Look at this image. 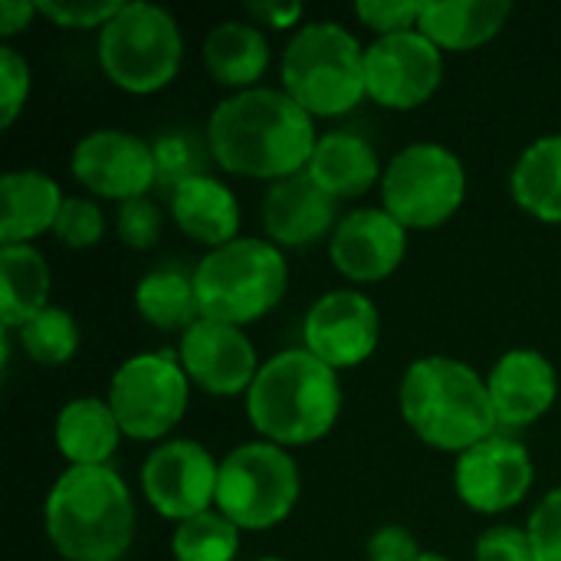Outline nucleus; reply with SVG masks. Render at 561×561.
I'll return each instance as SVG.
<instances>
[{"label": "nucleus", "mask_w": 561, "mask_h": 561, "mask_svg": "<svg viewBox=\"0 0 561 561\" xmlns=\"http://www.w3.org/2000/svg\"><path fill=\"white\" fill-rule=\"evenodd\" d=\"M312 115L279 89H243L224 99L207 122L214 161L237 178L283 181L302 174L316 151Z\"/></svg>", "instance_id": "1"}, {"label": "nucleus", "mask_w": 561, "mask_h": 561, "mask_svg": "<svg viewBox=\"0 0 561 561\" xmlns=\"http://www.w3.org/2000/svg\"><path fill=\"white\" fill-rule=\"evenodd\" d=\"M46 539L66 561H118L135 539V503L108 467H69L43 506Z\"/></svg>", "instance_id": "2"}, {"label": "nucleus", "mask_w": 561, "mask_h": 561, "mask_svg": "<svg viewBox=\"0 0 561 561\" xmlns=\"http://www.w3.org/2000/svg\"><path fill=\"white\" fill-rule=\"evenodd\" d=\"M342 414L339 371L306 348L273 355L247 391V417L276 447L322 440Z\"/></svg>", "instance_id": "3"}, {"label": "nucleus", "mask_w": 561, "mask_h": 561, "mask_svg": "<svg viewBox=\"0 0 561 561\" xmlns=\"http://www.w3.org/2000/svg\"><path fill=\"white\" fill-rule=\"evenodd\" d=\"M401 414L434 450L463 454L496 434V411L486 381L463 362L417 358L401 378Z\"/></svg>", "instance_id": "4"}, {"label": "nucleus", "mask_w": 561, "mask_h": 561, "mask_svg": "<svg viewBox=\"0 0 561 561\" xmlns=\"http://www.w3.org/2000/svg\"><path fill=\"white\" fill-rule=\"evenodd\" d=\"M289 286V266L276 243L256 237H237L227 247L210 250L194 270V289L201 319L250 325L273 312Z\"/></svg>", "instance_id": "5"}, {"label": "nucleus", "mask_w": 561, "mask_h": 561, "mask_svg": "<svg viewBox=\"0 0 561 561\" xmlns=\"http://www.w3.org/2000/svg\"><path fill=\"white\" fill-rule=\"evenodd\" d=\"M283 92L312 118L352 112L365 92V49L339 23L299 26L283 49Z\"/></svg>", "instance_id": "6"}, {"label": "nucleus", "mask_w": 561, "mask_h": 561, "mask_svg": "<svg viewBox=\"0 0 561 561\" xmlns=\"http://www.w3.org/2000/svg\"><path fill=\"white\" fill-rule=\"evenodd\" d=\"M181 56L184 39L178 20L154 3H125L118 16L99 30V66L131 95L164 89L178 76Z\"/></svg>", "instance_id": "7"}, {"label": "nucleus", "mask_w": 561, "mask_h": 561, "mask_svg": "<svg viewBox=\"0 0 561 561\" xmlns=\"http://www.w3.org/2000/svg\"><path fill=\"white\" fill-rule=\"evenodd\" d=\"M299 490V467L289 450L270 440H253L220 460L217 513L237 529H273L296 510Z\"/></svg>", "instance_id": "8"}, {"label": "nucleus", "mask_w": 561, "mask_h": 561, "mask_svg": "<svg viewBox=\"0 0 561 561\" xmlns=\"http://www.w3.org/2000/svg\"><path fill=\"white\" fill-rule=\"evenodd\" d=\"M467 197L460 158L434 141L408 145L391 158L381 178L385 210L404 230H434L447 224Z\"/></svg>", "instance_id": "9"}, {"label": "nucleus", "mask_w": 561, "mask_h": 561, "mask_svg": "<svg viewBox=\"0 0 561 561\" xmlns=\"http://www.w3.org/2000/svg\"><path fill=\"white\" fill-rule=\"evenodd\" d=\"M191 378L171 355H135L118 365L108 385V404L131 440H161L174 431L191 401Z\"/></svg>", "instance_id": "10"}, {"label": "nucleus", "mask_w": 561, "mask_h": 561, "mask_svg": "<svg viewBox=\"0 0 561 561\" xmlns=\"http://www.w3.org/2000/svg\"><path fill=\"white\" fill-rule=\"evenodd\" d=\"M440 79L444 53L421 30L378 36L365 49V92L381 108H417L440 89Z\"/></svg>", "instance_id": "11"}, {"label": "nucleus", "mask_w": 561, "mask_h": 561, "mask_svg": "<svg viewBox=\"0 0 561 561\" xmlns=\"http://www.w3.org/2000/svg\"><path fill=\"white\" fill-rule=\"evenodd\" d=\"M220 463L197 440H168L141 467V493L164 519H191L217 503Z\"/></svg>", "instance_id": "12"}, {"label": "nucleus", "mask_w": 561, "mask_h": 561, "mask_svg": "<svg viewBox=\"0 0 561 561\" xmlns=\"http://www.w3.org/2000/svg\"><path fill=\"white\" fill-rule=\"evenodd\" d=\"M72 178L105 201H135L148 197L158 187L154 151L131 131L122 128H99L79 138L72 148Z\"/></svg>", "instance_id": "13"}, {"label": "nucleus", "mask_w": 561, "mask_h": 561, "mask_svg": "<svg viewBox=\"0 0 561 561\" xmlns=\"http://www.w3.org/2000/svg\"><path fill=\"white\" fill-rule=\"evenodd\" d=\"M533 477L536 470L529 450L513 437L493 434L457 457L454 486L463 506L483 516H496L526 500Z\"/></svg>", "instance_id": "14"}, {"label": "nucleus", "mask_w": 561, "mask_h": 561, "mask_svg": "<svg viewBox=\"0 0 561 561\" xmlns=\"http://www.w3.org/2000/svg\"><path fill=\"white\" fill-rule=\"evenodd\" d=\"M381 339V319L368 296L355 289L325 293L309 312L302 325L306 352H312L329 368H355L368 362Z\"/></svg>", "instance_id": "15"}, {"label": "nucleus", "mask_w": 561, "mask_h": 561, "mask_svg": "<svg viewBox=\"0 0 561 561\" xmlns=\"http://www.w3.org/2000/svg\"><path fill=\"white\" fill-rule=\"evenodd\" d=\"M181 368L184 375L214 398H233L253 388L260 365L256 348L243 329L227 322L201 319L181 339Z\"/></svg>", "instance_id": "16"}, {"label": "nucleus", "mask_w": 561, "mask_h": 561, "mask_svg": "<svg viewBox=\"0 0 561 561\" xmlns=\"http://www.w3.org/2000/svg\"><path fill=\"white\" fill-rule=\"evenodd\" d=\"M408 253V230L385 207H358L332 230V266L352 283L388 279Z\"/></svg>", "instance_id": "17"}, {"label": "nucleus", "mask_w": 561, "mask_h": 561, "mask_svg": "<svg viewBox=\"0 0 561 561\" xmlns=\"http://www.w3.org/2000/svg\"><path fill=\"white\" fill-rule=\"evenodd\" d=\"M486 388L503 427H529L552 411L559 398V375L542 352L516 348L493 365Z\"/></svg>", "instance_id": "18"}, {"label": "nucleus", "mask_w": 561, "mask_h": 561, "mask_svg": "<svg viewBox=\"0 0 561 561\" xmlns=\"http://www.w3.org/2000/svg\"><path fill=\"white\" fill-rule=\"evenodd\" d=\"M260 220L276 247H309L339 227L335 197H329L306 171L270 184Z\"/></svg>", "instance_id": "19"}, {"label": "nucleus", "mask_w": 561, "mask_h": 561, "mask_svg": "<svg viewBox=\"0 0 561 561\" xmlns=\"http://www.w3.org/2000/svg\"><path fill=\"white\" fill-rule=\"evenodd\" d=\"M513 13L510 0H421L417 30L444 53L486 46L503 33Z\"/></svg>", "instance_id": "20"}, {"label": "nucleus", "mask_w": 561, "mask_h": 561, "mask_svg": "<svg viewBox=\"0 0 561 561\" xmlns=\"http://www.w3.org/2000/svg\"><path fill=\"white\" fill-rule=\"evenodd\" d=\"M171 217L191 240L217 250L237 240L240 201L224 181L201 174L171 191Z\"/></svg>", "instance_id": "21"}, {"label": "nucleus", "mask_w": 561, "mask_h": 561, "mask_svg": "<svg viewBox=\"0 0 561 561\" xmlns=\"http://www.w3.org/2000/svg\"><path fill=\"white\" fill-rule=\"evenodd\" d=\"M0 243L3 247H30L33 237L56 227L66 197L59 184L39 171H7L0 178Z\"/></svg>", "instance_id": "22"}, {"label": "nucleus", "mask_w": 561, "mask_h": 561, "mask_svg": "<svg viewBox=\"0 0 561 561\" xmlns=\"http://www.w3.org/2000/svg\"><path fill=\"white\" fill-rule=\"evenodd\" d=\"M306 174L335 201L362 197L385 178L375 148L355 131H325L316 141Z\"/></svg>", "instance_id": "23"}, {"label": "nucleus", "mask_w": 561, "mask_h": 561, "mask_svg": "<svg viewBox=\"0 0 561 561\" xmlns=\"http://www.w3.org/2000/svg\"><path fill=\"white\" fill-rule=\"evenodd\" d=\"M118 417L102 398H76L56 417V447L69 467H105L118 447Z\"/></svg>", "instance_id": "24"}, {"label": "nucleus", "mask_w": 561, "mask_h": 561, "mask_svg": "<svg viewBox=\"0 0 561 561\" xmlns=\"http://www.w3.org/2000/svg\"><path fill=\"white\" fill-rule=\"evenodd\" d=\"M204 66L220 85H230L237 92L256 89L253 82L270 66V43L256 23L224 20L204 39Z\"/></svg>", "instance_id": "25"}, {"label": "nucleus", "mask_w": 561, "mask_h": 561, "mask_svg": "<svg viewBox=\"0 0 561 561\" xmlns=\"http://www.w3.org/2000/svg\"><path fill=\"white\" fill-rule=\"evenodd\" d=\"M49 263L33 247L0 250V322L3 332L23 329L43 309H49Z\"/></svg>", "instance_id": "26"}, {"label": "nucleus", "mask_w": 561, "mask_h": 561, "mask_svg": "<svg viewBox=\"0 0 561 561\" xmlns=\"http://www.w3.org/2000/svg\"><path fill=\"white\" fill-rule=\"evenodd\" d=\"M513 201L542 224H561V135L533 141L513 168Z\"/></svg>", "instance_id": "27"}, {"label": "nucleus", "mask_w": 561, "mask_h": 561, "mask_svg": "<svg viewBox=\"0 0 561 561\" xmlns=\"http://www.w3.org/2000/svg\"><path fill=\"white\" fill-rule=\"evenodd\" d=\"M135 309L151 329L187 332L191 325L201 322V302H197V289H194V273H184L178 266L151 270L135 289Z\"/></svg>", "instance_id": "28"}, {"label": "nucleus", "mask_w": 561, "mask_h": 561, "mask_svg": "<svg viewBox=\"0 0 561 561\" xmlns=\"http://www.w3.org/2000/svg\"><path fill=\"white\" fill-rule=\"evenodd\" d=\"M240 549V529L224 513H201L178 523L171 539L174 561H233Z\"/></svg>", "instance_id": "29"}, {"label": "nucleus", "mask_w": 561, "mask_h": 561, "mask_svg": "<svg viewBox=\"0 0 561 561\" xmlns=\"http://www.w3.org/2000/svg\"><path fill=\"white\" fill-rule=\"evenodd\" d=\"M20 345L36 365H66L79 352V325L66 309L49 306L20 329Z\"/></svg>", "instance_id": "30"}, {"label": "nucleus", "mask_w": 561, "mask_h": 561, "mask_svg": "<svg viewBox=\"0 0 561 561\" xmlns=\"http://www.w3.org/2000/svg\"><path fill=\"white\" fill-rule=\"evenodd\" d=\"M154 171H158V187H164L168 194L191 181V178H201L204 174V164H207V151L197 145V138L184 135V131H168L161 135L154 145Z\"/></svg>", "instance_id": "31"}, {"label": "nucleus", "mask_w": 561, "mask_h": 561, "mask_svg": "<svg viewBox=\"0 0 561 561\" xmlns=\"http://www.w3.org/2000/svg\"><path fill=\"white\" fill-rule=\"evenodd\" d=\"M56 240L69 250H89L102 240L105 233V217L99 210L95 201H85V197H66L62 210H59V220L53 227Z\"/></svg>", "instance_id": "32"}, {"label": "nucleus", "mask_w": 561, "mask_h": 561, "mask_svg": "<svg viewBox=\"0 0 561 561\" xmlns=\"http://www.w3.org/2000/svg\"><path fill=\"white\" fill-rule=\"evenodd\" d=\"M125 3L122 0H36V13L69 26V30H92V26H105L108 20L118 16Z\"/></svg>", "instance_id": "33"}, {"label": "nucleus", "mask_w": 561, "mask_h": 561, "mask_svg": "<svg viewBox=\"0 0 561 561\" xmlns=\"http://www.w3.org/2000/svg\"><path fill=\"white\" fill-rule=\"evenodd\" d=\"M115 230L118 240L131 250H148L158 243L161 237V210L154 201L148 197H135L118 204V217H115Z\"/></svg>", "instance_id": "34"}, {"label": "nucleus", "mask_w": 561, "mask_h": 561, "mask_svg": "<svg viewBox=\"0 0 561 561\" xmlns=\"http://www.w3.org/2000/svg\"><path fill=\"white\" fill-rule=\"evenodd\" d=\"M30 99V66L13 46H0V125L10 128Z\"/></svg>", "instance_id": "35"}, {"label": "nucleus", "mask_w": 561, "mask_h": 561, "mask_svg": "<svg viewBox=\"0 0 561 561\" xmlns=\"http://www.w3.org/2000/svg\"><path fill=\"white\" fill-rule=\"evenodd\" d=\"M355 16L365 26H371L378 36L408 33V30H417L421 0H362L355 7Z\"/></svg>", "instance_id": "36"}, {"label": "nucleus", "mask_w": 561, "mask_h": 561, "mask_svg": "<svg viewBox=\"0 0 561 561\" xmlns=\"http://www.w3.org/2000/svg\"><path fill=\"white\" fill-rule=\"evenodd\" d=\"M526 533L536 549V561H561V486L533 510Z\"/></svg>", "instance_id": "37"}, {"label": "nucleus", "mask_w": 561, "mask_h": 561, "mask_svg": "<svg viewBox=\"0 0 561 561\" xmlns=\"http://www.w3.org/2000/svg\"><path fill=\"white\" fill-rule=\"evenodd\" d=\"M477 561H536V549L526 529L493 526L477 539Z\"/></svg>", "instance_id": "38"}, {"label": "nucleus", "mask_w": 561, "mask_h": 561, "mask_svg": "<svg viewBox=\"0 0 561 561\" xmlns=\"http://www.w3.org/2000/svg\"><path fill=\"white\" fill-rule=\"evenodd\" d=\"M365 556H368V561H417L424 552L404 526H381L368 539Z\"/></svg>", "instance_id": "39"}, {"label": "nucleus", "mask_w": 561, "mask_h": 561, "mask_svg": "<svg viewBox=\"0 0 561 561\" xmlns=\"http://www.w3.org/2000/svg\"><path fill=\"white\" fill-rule=\"evenodd\" d=\"M253 20H260L270 30H289L302 20V3H279V0H263V3H250L247 7Z\"/></svg>", "instance_id": "40"}, {"label": "nucleus", "mask_w": 561, "mask_h": 561, "mask_svg": "<svg viewBox=\"0 0 561 561\" xmlns=\"http://www.w3.org/2000/svg\"><path fill=\"white\" fill-rule=\"evenodd\" d=\"M36 13V3H26V0H0V36L10 39L16 33H23L30 26Z\"/></svg>", "instance_id": "41"}, {"label": "nucleus", "mask_w": 561, "mask_h": 561, "mask_svg": "<svg viewBox=\"0 0 561 561\" xmlns=\"http://www.w3.org/2000/svg\"><path fill=\"white\" fill-rule=\"evenodd\" d=\"M417 561H450V559H444V556H434V552H424V556H421Z\"/></svg>", "instance_id": "42"}, {"label": "nucleus", "mask_w": 561, "mask_h": 561, "mask_svg": "<svg viewBox=\"0 0 561 561\" xmlns=\"http://www.w3.org/2000/svg\"><path fill=\"white\" fill-rule=\"evenodd\" d=\"M260 561H283V559H260Z\"/></svg>", "instance_id": "43"}, {"label": "nucleus", "mask_w": 561, "mask_h": 561, "mask_svg": "<svg viewBox=\"0 0 561 561\" xmlns=\"http://www.w3.org/2000/svg\"><path fill=\"white\" fill-rule=\"evenodd\" d=\"M118 561H122V559H118Z\"/></svg>", "instance_id": "44"}]
</instances>
